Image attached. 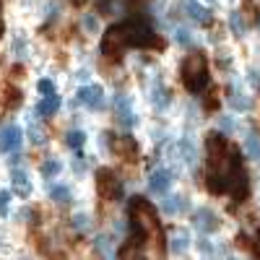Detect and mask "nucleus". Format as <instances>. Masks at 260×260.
<instances>
[{
	"label": "nucleus",
	"instance_id": "f257e3e1",
	"mask_svg": "<svg viewBox=\"0 0 260 260\" xmlns=\"http://www.w3.org/2000/svg\"><path fill=\"white\" fill-rule=\"evenodd\" d=\"M182 83L190 94H201L208 86V62L203 52H192L182 62Z\"/></svg>",
	"mask_w": 260,
	"mask_h": 260
},
{
	"label": "nucleus",
	"instance_id": "f03ea898",
	"mask_svg": "<svg viewBox=\"0 0 260 260\" xmlns=\"http://www.w3.org/2000/svg\"><path fill=\"white\" fill-rule=\"evenodd\" d=\"M206 156H208V169L229 172V159H232V146L226 143L221 130H211L206 136Z\"/></svg>",
	"mask_w": 260,
	"mask_h": 260
},
{
	"label": "nucleus",
	"instance_id": "7ed1b4c3",
	"mask_svg": "<svg viewBox=\"0 0 260 260\" xmlns=\"http://www.w3.org/2000/svg\"><path fill=\"white\" fill-rule=\"evenodd\" d=\"M130 221H133L136 226H141L148 237L159 234V219H156V211L154 206H151L146 198H141V195H136V198H130Z\"/></svg>",
	"mask_w": 260,
	"mask_h": 260
},
{
	"label": "nucleus",
	"instance_id": "20e7f679",
	"mask_svg": "<svg viewBox=\"0 0 260 260\" xmlns=\"http://www.w3.org/2000/svg\"><path fill=\"white\" fill-rule=\"evenodd\" d=\"M127 45H130V39H127L125 24H117V26H112V29H107L104 37H102V52H104V57L120 60L122 52L127 50Z\"/></svg>",
	"mask_w": 260,
	"mask_h": 260
},
{
	"label": "nucleus",
	"instance_id": "39448f33",
	"mask_svg": "<svg viewBox=\"0 0 260 260\" xmlns=\"http://www.w3.org/2000/svg\"><path fill=\"white\" fill-rule=\"evenodd\" d=\"M125 31H127L130 45H136V47L154 45V29H151V24H148L146 18H141V16L127 18V21H125Z\"/></svg>",
	"mask_w": 260,
	"mask_h": 260
},
{
	"label": "nucleus",
	"instance_id": "423d86ee",
	"mask_svg": "<svg viewBox=\"0 0 260 260\" xmlns=\"http://www.w3.org/2000/svg\"><path fill=\"white\" fill-rule=\"evenodd\" d=\"M94 180H96V192L102 195V198H110V201H120L122 198V182L117 180V175L112 169H107V167L96 169Z\"/></svg>",
	"mask_w": 260,
	"mask_h": 260
},
{
	"label": "nucleus",
	"instance_id": "0eeeda50",
	"mask_svg": "<svg viewBox=\"0 0 260 260\" xmlns=\"http://www.w3.org/2000/svg\"><path fill=\"white\" fill-rule=\"evenodd\" d=\"M229 192L234 195V201L237 203H242L247 198V192H250V177H247V172L242 169V164H234L229 167Z\"/></svg>",
	"mask_w": 260,
	"mask_h": 260
},
{
	"label": "nucleus",
	"instance_id": "6e6552de",
	"mask_svg": "<svg viewBox=\"0 0 260 260\" xmlns=\"http://www.w3.org/2000/svg\"><path fill=\"white\" fill-rule=\"evenodd\" d=\"M112 110H115L120 125H125V127H136V125H138V115L133 112V99H130V96L117 94V96L112 99Z\"/></svg>",
	"mask_w": 260,
	"mask_h": 260
},
{
	"label": "nucleus",
	"instance_id": "1a4fd4ad",
	"mask_svg": "<svg viewBox=\"0 0 260 260\" xmlns=\"http://www.w3.org/2000/svg\"><path fill=\"white\" fill-rule=\"evenodd\" d=\"M21 143H24V130L16 122H8L0 127V151L3 154H13V151L21 148Z\"/></svg>",
	"mask_w": 260,
	"mask_h": 260
},
{
	"label": "nucleus",
	"instance_id": "9d476101",
	"mask_svg": "<svg viewBox=\"0 0 260 260\" xmlns=\"http://www.w3.org/2000/svg\"><path fill=\"white\" fill-rule=\"evenodd\" d=\"M112 154L117 156V159H122V161H136V156H138V143H136V138L133 136H112Z\"/></svg>",
	"mask_w": 260,
	"mask_h": 260
},
{
	"label": "nucleus",
	"instance_id": "9b49d317",
	"mask_svg": "<svg viewBox=\"0 0 260 260\" xmlns=\"http://www.w3.org/2000/svg\"><path fill=\"white\" fill-rule=\"evenodd\" d=\"M192 224H195V229H198V232L211 234V232H216V229L221 226V219H219V216H216V211H211V208H195Z\"/></svg>",
	"mask_w": 260,
	"mask_h": 260
},
{
	"label": "nucleus",
	"instance_id": "f8f14e48",
	"mask_svg": "<svg viewBox=\"0 0 260 260\" xmlns=\"http://www.w3.org/2000/svg\"><path fill=\"white\" fill-rule=\"evenodd\" d=\"M78 102L89 110H102L104 107V89L99 83H89V86H81L78 89Z\"/></svg>",
	"mask_w": 260,
	"mask_h": 260
},
{
	"label": "nucleus",
	"instance_id": "ddd939ff",
	"mask_svg": "<svg viewBox=\"0 0 260 260\" xmlns=\"http://www.w3.org/2000/svg\"><path fill=\"white\" fill-rule=\"evenodd\" d=\"M172 187V172L169 169H154L148 177V190L154 195H167V190Z\"/></svg>",
	"mask_w": 260,
	"mask_h": 260
},
{
	"label": "nucleus",
	"instance_id": "4468645a",
	"mask_svg": "<svg viewBox=\"0 0 260 260\" xmlns=\"http://www.w3.org/2000/svg\"><path fill=\"white\" fill-rule=\"evenodd\" d=\"M190 247V232L182 226H172L169 229V250L175 255H185Z\"/></svg>",
	"mask_w": 260,
	"mask_h": 260
},
{
	"label": "nucleus",
	"instance_id": "2eb2a0df",
	"mask_svg": "<svg viewBox=\"0 0 260 260\" xmlns=\"http://www.w3.org/2000/svg\"><path fill=\"white\" fill-rule=\"evenodd\" d=\"M182 11L195 24H211V11L206 6H201L198 0H182Z\"/></svg>",
	"mask_w": 260,
	"mask_h": 260
},
{
	"label": "nucleus",
	"instance_id": "dca6fc26",
	"mask_svg": "<svg viewBox=\"0 0 260 260\" xmlns=\"http://www.w3.org/2000/svg\"><path fill=\"white\" fill-rule=\"evenodd\" d=\"M206 187H208L211 195L229 192V175H226V172H219V169H211L208 177H206Z\"/></svg>",
	"mask_w": 260,
	"mask_h": 260
},
{
	"label": "nucleus",
	"instance_id": "f3484780",
	"mask_svg": "<svg viewBox=\"0 0 260 260\" xmlns=\"http://www.w3.org/2000/svg\"><path fill=\"white\" fill-rule=\"evenodd\" d=\"M11 187H13V192L18 195V198H29L31 195V180H29V175L24 169H13L11 172Z\"/></svg>",
	"mask_w": 260,
	"mask_h": 260
},
{
	"label": "nucleus",
	"instance_id": "a211bd4d",
	"mask_svg": "<svg viewBox=\"0 0 260 260\" xmlns=\"http://www.w3.org/2000/svg\"><path fill=\"white\" fill-rule=\"evenodd\" d=\"M226 102H229L232 110H237V112H250L252 110V99L245 91L237 89V86H229V89H226Z\"/></svg>",
	"mask_w": 260,
	"mask_h": 260
},
{
	"label": "nucleus",
	"instance_id": "6ab92c4d",
	"mask_svg": "<svg viewBox=\"0 0 260 260\" xmlns=\"http://www.w3.org/2000/svg\"><path fill=\"white\" fill-rule=\"evenodd\" d=\"M169 102H172L169 89H167V86H164L161 81H154V86H151V104H154L156 110H167Z\"/></svg>",
	"mask_w": 260,
	"mask_h": 260
},
{
	"label": "nucleus",
	"instance_id": "aec40b11",
	"mask_svg": "<svg viewBox=\"0 0 260 260\" xmlns=\"http://www.w3.org/2000/svg\"><path fill=\"white\" fill-rule=\"evenodd\" d=\"M47 195H50V201H55L57 206H68L73 201V190L68 185H50L47 182Z\"/></svg>",
	"mask_w": 260,
	"mask_h": 260
},
{
	"label": "nucleus",
	"instance_id": "412c9836",
	"mask_svg": "<svg viewBox=\"0 0 260 260\" xmlns=\"http://www.w3.org/2000/svg\"><path fill=\"white\" fill-rule=\"evenodd\" d=\"M91 252L99 255V257H112V255H115L112 237H110V234H96L94 242H91Z\"/></svg>",
	"mask_w": 260,
	"mask_h": 260
},
{
	"label": "nucleus",
	"instance_id": "4be33fe9",
	"mask_svg": "<svg viewBox=\"0 0 260 260\" xmlns=\"http://www.w3.org/2000/svg\"><path fill=\"white\" fill-rule=\"evenodd\" d=\"M187 211V198L185 195H169V198H164V213L167 216H180Z\"/></svg>",
	"mask_w": 260,
	"mask_h": 260
},
{
	"label": "nucleus",
	"instance_id": "5701e85b",
	"mask_svg": "<svg viewBox=\"0 0 260 260\" xmlns=\"http://www.w3.org/2000/svg\"><path fill=\"white\" fill-rule=\"evenodd\" d=\"M57 110H60V96H57V94H47V96H42V102H39V107H37V115L52 117Z\"/></svg>",
	"mask_w": 260,
	"mask_h": 260
},
{
	"label": "nucleus",
	"instance_id": "b1692460",
	"mask_svg": "<svg viewBox=\"0 0 260 260\" xmlns=\"http://www.w3.org/2000/svg\"><path fill=\"white\" fill-rule=\"evenodd\" d=\"M229 29H232V34H234L237 39H242V37H245L247 24H245L242 11H232V13H229Z\"/></svg>",
	"mask_w": 260,
	"mask_h": 260
},
{
	"label": "nucleus",
	"instance_id": "393cba45",
	"mask_svg": "<svg viewBox=\"0 0 260 260\" xmlns=\"http://www.w3.org/2000/svg\"><path fill=\"white\" fill-rule=\"evenodd\" d=\"M39 172H42V177H47V180H52V177H57L60 172H62V161L60 159H45L42 161V167H39Z\"/></svg>",
	"mask_w": 260,
	"mask_h": 260
},
{
	"label": "nucleus",
	"instance_id": "a878e982",
	"mask_svg": "<svg viewBox=\"0 0 260 260\" xmlns=\"http://www.w3.org/2000/svg\"><path fill=\"white\" fill-rule=\"evenodd\" d=\"M21 102H24V94H21L16 86H8V89L3 91V104L8 107V110H16V107H21Z\"/></svg>",
	"mask_w": 260,
	"mask_h": 260
},
{
	"label": "nucleus",
	"instance_id": "bb28decb",
	"mask_svg": "<svg viewBox=\"0 0 260 260\" xmlns=\"http://www.w3.org/2000/svg\"><path fill=\"white\" fill-rule=\"evenodd\" d=\"M245 151H247V156L260 161V136L257 133H247L245 138Z\"/></svg>",
	"mask_w": 260,
	"mask_h": 260
},
{
	"label": "nucleus",
	"instance_id": "cd10ccee",
	"mask_svg": "<svg viewBox=\"0 0 260 260\" xmlns=\"http://www.w3.org/2000/svg\"><path fill=\"white\" fill-rule=\"evenodd\" d=\"M180 148H182V161L185 164H195V159H198V151H195V143L192 141H187V138H182L180 141Z\"/></svg>",
	"mask_w": 260,
	"mask_h": 260
},
{
	"label": "nucleus",
	"instance_id": "c85d7f7f",
	"mask_svg": "<svg viewBox=\"0 0 260 260\" xmlns=\"http://www.w3.org/2000/svg\"><path fill=\"white\" fill-rule=\"evenodd\" d=\"M83 143H86V133H83V130H71V133L65 136V146L73 148V151H78Z\"/></svg>",
	"mask_w": 260,
	"mask_h": 260
},
{
	"label": "nucleus",
	"instance_id": "c756f323",
	"mask_svg": "<svg viewBox=\"0 0 260 260\" xmlns=\"http://www.w3.org/2000/svg\"><path fill=\"white\" fill-rule=\"evenodd\" d=\"M29 141L34 143V146H42L47 141V136H45V130H42L37 122H29Z\"/></svg>",
	"mask_w": 260,
	"mask_h": 260
},
{
	"label": "nucleus",
	"instance_id": "7c9ffc66",
	"mask_svg": "<svg viewBox=\"0 0 260 260\" xmlns=\"http://www.w3.org/2000/svg\"><path fill=\"white\" fill-rule=\"evenodd\" d=\"M89 226H91V219H89L86 213H76L73 219H71V229H73V232H86Z\"/></svg>",
	"mask_w": 260,
	"mask_h": 260
},
{
	"label": "nucleus",
	"instance_id": "2f4dec72",
	"mask_svg": "<svg viewBox=\"0 0 260 260\" xmlns=\"http://www.w3.org/2000/svg\"><path fill=\"white\" fill-rule=\"evenodd\" d=\"M175 42H177L180 47H190V45H192V34H190L185 26H177V29H175Z\"/></svg>",
	"mask_w": 260,
	"mask_h": 260
},
{
	"label": "nucleus",
	"instance_id": "473e14b6",
	"mask_svg": "<svg viewBox=\"0 0 260 260\" xmlns=\"http://www.w3.org/2000/svg\"><path fill=\"white\" fill-rule=\"evenodd\" d=\"M81 24H83V29L89 31V34H96V31H99V21H96V16H91V13H86Z\"/></svg>",
	"mask_w": 260,
	"mask_h": 260
},
{
	"label": "nucleus",
	"instance_id": "72a5a7b5",
	"mask_svg": "<svg viewBox=\"0 0 260 260\" xmlns=\"http://www.w3.org/2000/svg\"><path fill=\"white\" fill-rule=\"evenodd\" d=\"M11 198H13V192H11V190H0V216H8Z\"/></svg>",
	"mask_w": 260,
	"mask_h": 260
},
{
	"label": "nucleus",
	"instance_id": "f704fd0d",
	"mask_svg": "<svg viewBox=\"0 0 260 260\" xmlns=\"http://www.w3.org/2000/svg\"><path fill=\"white\" fill-rule=\"evenodd\" d=\"M203 107H206L208 112H213L216 107H219V91H216V89H211V91L206 94V102H203Z\"/></svg>",
	"mask_w": 260,
	"mask_h": 260
},
{
	"label": "nucleus",
	"instance_id": "c9c22d12",
	"mask_svg": "<svg viewBox=\"0 0 260 260\" xmlns=\"http://www.w3.org/2000/svg\"><path fill=\"white\" fill-rule=\"evenodd\" d=\"M219 130H221V133H234L237 122H234L229 115H221V117H219Z\"/></svg>",
	"mask_w": 260,
	"mask_h": 260
},
{
	"label": "nucleus",
	"instance_id": "e433bc0d",
	"mask_svg": "<svg viewBox=\"0 0 260 260\" xmlns=\"http://www.w3.org/2000/svg\"><path fill=\"white\" fill-rule=\"evenodd\" d=\"M13 52H16L18 57H26V55H29V50H26V42H24V37H21V34L13 39Z\"/></svg>",
	"mask_w": 260,
	"mask_h": 260
},
{
	"label": "nucleus",
	"instance_id": "4c0bfd02",
	"mask_svg": "<svg viewBox=\"0 0 260 260\" xmlns=\"http://www.w3.org/2000/svg\"><path fill=\"white\" fill-rule=\"evenodd\" d=\"M94 8L102 16H112V0H94Z\"/></svg>",
	"mask_w": 260,
	"mask_h": 260
},
{
	"label": "nucleus",
	"instance_id": "58836bf2",
	"mask_svg": "<svg viewBox=\"0 0 260 260\" xmlns=\"http://www.w3.org/2000/svg\"><path fill=\"white\" fill-rule=\"evenodd\" d=\"M37 89H39L42 96H47V94H55V83H52L50 78H42V81L37 83Z\"/></svg>",
	"mask_w": 260,
	"mask_h": 260
},
{
	"label": "nucleus",
	"instance_id": "ea45409f",
	"mask_svg": "<svg viewBox=\"0 0 260 260\" xmlns=\"http://www.w3.org/2000/svg\"><path fill=\"white\" fill-rule=\"evenodd\" d=\"M141 255H143V252H141V250H138V245H133V242H130L127 247H122V250H120V257H141Z\"/></svg>",
	"mask_w": 260,
	"mask_h": 260
},
{
	"label": "nucleus",
	"instance_id": "a19ab883",
	"mask_svg": "<svg viewBox=\"0 0 260 260\" xmlns=\"http://www.w3.org/2000/svg\"><path fill=\"white\" fill-rule=\"evenodd\" d=\"M198 250H201V255H216V247L206 240V237H201V240H198Z\"/></svg>",
	"mask_w": 260,
	"mask_h": 260
},
{
	"label": "nucleus",
	"instance_id": "79ce46f5",
	"mask_svg": "<svg viewBox=\"0 0 260 260\" xmlns=\"http://www.w3.org/2000/svg\"><path fill=\"white\" fill-rule=\"evenodd\" d=\"M247 81H250L252 86H260V71H257V68H250V71H247Z\"/></svg>",
	"mask_w": 260,
	"mask_h": 260
},
{
	"label": "nucleus",
	"instance_id": "37998d69",
	"mask_svg": "<svg viewBox=\"0 0 260 260\" xmlns=\"http://www.w3.org/2000/svg\"><path fill=\"white\" fill-rule=\"evenodd\" d=\"M255 255H260V226L255 232Z\"/></svg>",
	"mask_w": 260,
	"mask_h": 260
},
{
	"label": "nucleus",
	"instance_id": "c03bdc74",
	"mask_svg": "<svg viewBox=\"0 0 260 260\" xmlns=\"http://www.w3.org/2000/svg\"><path fill=\"white\" fill-rule=\"evenodd\" d=\"M13 78H21V76H24V68H21V65H13Z\"/></svg>",
	"mask_w": 260,
	"mask_h": 260
},
{
	"label": "nucleus",
	"instance_id": "a18cd8bd",
	"mask_svg": "<svg viewBox=\"0 0 260 260\" xmlns=\"http://www.w3.org/2000/svg\"><path fill=\"white\" fill-rule=\"evenodd\" d=\"M86 3H89V0H71V6H76V8H83Z\"/></svg>",
	"mask_w": 260,
	"mask_h": 260
},
{
	"label": "nucleus",
	"instance_id": "49530a36",
	"mask_svg": "<svg viewBox=\"0 0 260 260\" xmlns=\"http://www.w3.org/2000/svg\"><path fill=\"white\" fill-rule=\"evenodd\" d=\"M257 26H260V16H257Z\"/></svg>",
	"mask_w": 260,
	"mask_h": 260
},
{
	"label": "nucleus",
	"instance_id": "de8ad7c7",
	"mask_svg": "<svg viewBox=\"0 0 260 260\" xmlns=\"http://www.w3.org/2000/svg\"><path fill=\"white\" fill-rule=\"evenodd\" d=\"M0 8H3V0H0Z\"/></svg>",
	"mask_w": 260,
	"mask_h": 260
}]
</instances>
